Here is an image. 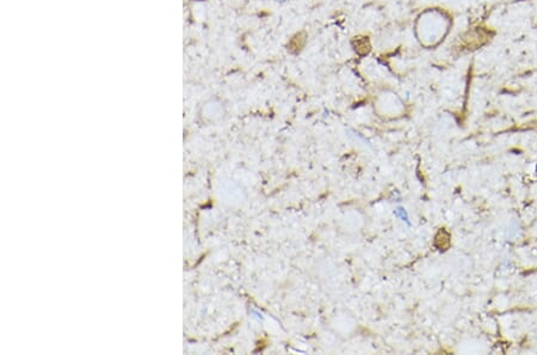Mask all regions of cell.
<instances>
[{
    "instance_id": "cell-1",
    "label": "cell",
    "mask_w": 537,
    "mask_h": 355,
    "mask_svg": "<svg viewBox=\"0 0 537 355\" xmlns=\"http://www.w3.org/2000/svg\"><path fill=\"white\" fill-rule=\"evenodd\" d=\"M453 24V17L447 10L441 8L425 9L414 19V38L425 50H436L447 40Z\"/></svg>"
},
{
    "instance_id": "cell-2",
    "label": "cell",
    "mask_w": 537,
    "mask_h": 355,
    "mask_svg": "<svg viewBox=\"0 0 537 355\" xmlns=\"http://www.w3.org/2000/svg\"><path fill=\"white\" fill-rule=\"evenodd\" d=\"M376 113L382 117H398L404 113L405 106L394 91L382 90L376 96Z\"/></svg>"
}]
</instances>
